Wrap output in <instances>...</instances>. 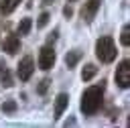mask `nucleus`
<instances>
[{"instance_id": "1", "label": "nucleus", "mask_w": 130, "mask_h": 128, "mask_svg": "<svg viewBox=\"0 0 130 128\" xmlns=\"http://www.w3.org/2000/svg\"><path fill=\"white\" fill-rule=\"evenodd\" d=\"M104 89H106V81L102 79V83L89 85V87L83 91L79 110H81L85 116H93V114L102 108V104H104Z\"/></svg>"}, {"instance_id": "20", "label": "nucleus", "mask_w": 130, "mask_h": 128, "mask_svg": "<svg viewBox=\"0 0 130 128\" xmlns=\"http://www.w3.org/2000/svg\"><path fill=\"white\" fill-rule=\"evenodd\" d=\"M73 124H75V120H73V118H69V120L65 122V126H73Z\"/></svg>"}, {"instance_id": "16", "label": "nucleus", "mask_w": 130, "mask_h": 128, "mask_svg": "<svg viewBox=\"0 0 130 128\" xmlns=\"http://www.w3.org/2000/svg\"><path fill=\"white\" fill-rule=\"evenodd\" d=\"M16 102L14 100H8V102H4L2 104V112H6V114H12V112H16Z\"/></svg>"}, {"instance_id": "12", "label": "nucleus", "mask_w": 130, "mask_h": 128, "mask_svg": "<svg viewBox=\"0 0 130 128\" xmlns=\"http://www.w3.org/2000/svg\"><path fill=\"white\" fill-rule=\"evenodd\" d=\"M20 2H22V0H2V2H0V10H2V14H10Z\"/></svg>"}, {"instance_id": "19", "label": "nucleus", "mask_w": 130, "mask_h": 128, "mask_svg": "<svg viewBox=\"0 0 130 128\" xmlns=\"http://www.w3.org/2000/svg\"><path fill=\"white\" fill-rule=\"evenodd\" d=\"M63 14H65L67 18H71V14H73V8H71V6H65V8H63Z\"/></svg>"}, {"instance_id": "21", "label": "nucleus", "mask_w": 130, "mask_h": 128, "mask_svg": "<svg viewBox=\"0 0 130 128\" xmlns=\"http://www.w3.org/2000/svg\"><path fill=\"white\" fill-rule=\"evenodd\" d=\"M43 4H53V0H43Z\"/></svg>"}, {"instance_id": "22", "label": "nucleus", "mask_w": 130, "mask_h": 128, "mask_svg": "<svg viewBox=\"0 0 130 128\" xmlns=\"http://www.w3.org/2000/svg\"><path fill=\"white\" fill-rule=\"evenodd\" d=\"M71 2H73V0H71Z\"/></svg>"}, {"instance_id": "15", "label": "nucleus", "mask_w": 130, "mask_h": 128, "mask_svg": "<svg viewBox=\"0 0 130 128\" xmlns=\"http://www.w3.org/2000/svg\"><path fill=\"white\" fill-rule=\"evenodd\" d=\"M49 83H51V79H49V77L41 79V81H39V85H37V93L45 95V93H47V89H49Z\"/></svg>"}, {"instance_id": "10", "label": "nucleus", "mask_w": 130, "mask_h": 128, "mask_svg": "<svg viewBox=\"0 0 130 128\" xmlns=\"http://www.w3.org/2000/svg\"><path fill=\"white\" fill-rule=\"evenodd\" d=\"M79 59H81V51H79V49H73V51H69V53L65 55V65H67L69 69H73Z\"/></svg>"}, {"instance_id": "4", "label": "nucleus", "mask_w": 130, "mask_h": 128, "mask_svg": "<svg viewBox=\"0 0 130 128\" xmlns=\"http://www.w3.org/2000/svg\"><path fill=\"white\" fill-rule=\"evenodd\" d=\"M53 65H55V49L51 45H45L39 51V67L43 71H49Z\"/></svg>"}, {"instance_id": "18", "label": "nucleus", "mask_w": 130, "mask_h": 128, "mask_svg": "<svg viewBox=\"0 0 130 128\" xmlns=\"http://www.w3.org/2000/svg\"><path fill=\"white\" fill-rule=\"evenodd\" d=\"M57 35H59V30H53V33L49 35V39H47V45H51V43H55V41H57Z\"/></svg>"}, {"instance_id": "6", "label": "nucleus", "mask_w": 130, "mask_h": 128, "mask_svg": "<svg viewBox=\"0 0 130 128\" xmlns=\"http://www.w3.org/2000/svg\"><path fill=\"white\" fill-rule=\"evenodd\" d=\"M100 4H102V0H87L83 4V8H81V18L85 22H91L95 12H98V8H100Z\"/></svg>"}, {"instance_id": "2", "label": "nucleus", "mask_w": 130, "mask_h": 128, "mask_svg": "<svg viewBox=\"0 0 130 128\" xmlns=\"http://www.w3.org/2000/svg\"><path fill=\"white\" fill-rule=\"evenodd\" d=\"M118 51H116V43L112 37H100L95 41V57L102 61V63H112L116 59Z\"/></svg>"}, {"instance_id": "7", "label": "nucleus", "mask_w": 130, "mask_h": 128, "mask_svg": "<svg viewBox=\"0 0 130 128\" xmlns=\"http://www.w3.org/2000/svg\"><path fill=\"white\" fill-rule=\"evenodd\" d=\"M4 51H6L8 55H16V53L20 51V39H18L16 35H8L6 41H4Z\"/></svg>"}, {"instance_id": "8", "label": "nucleus", "mask_w": 130, "mask_h": 128, "mask_svg": "<svg viewBox=\"0 0 130 128\" xmlns=\"http://www.w3.org/2000/svg\"><path fill=\"white\" fill-rule=\"evenodd\" d=\"M0 83H2V87H12V83H14L12 73H10V69L4 65V61H0Z\"/></svg>"}, {"instance_id": "5", "label": "nucleus", "mask_w": 130, "mask_h": 128, "mask_svg": "<svg viewBox=\"0 0 130 128\" xmlns=\"http://www.w3.org/2000/svg\"><path fill=\"white\" fill-rule=\"evenodd\" d=\"M32 71H35V61H32V57H28V55L22 57L20 63H18V69H16L20 81H28L30 75H32Z\"/></svg>"}, {"instance_id": "3", "label": "nucleus", "mask_w": 130, "mask_h": 128, "mask_svg": "<svg viewBox=\"0 0 130 128\" xmlns=\"http://www.w3.org/2000/svg\"><path fill=\"white\" fill-rule=\"evenodd\" d=\"M116 85L120 89H128L130 87V61L124 59L118 63V69H116Z\"/></svg>"}, {"instance_id": "13", "label": "nucleus", "mask_w": 130, "mask_h": 128, "mask_svg": "<svg viewBox=\"0 0 130 128\" xmlns=\"http://www.w3.org/2000/svg\"><path fill=\"white\" fill-rule=\"evenodd\" d=\"M30 26H32V20L30 18H22L20 22H18V35L22 37V35H28L30 33Z\"/></svg>"}, {"instance_id": "14", "label": "nucleus", "mask_w": 130, "mask_h": 128, "mask_svg": "<svg viewBox=\"0 0 130 128\" xmlns=\"http://www.w3.org/2000/svg\"><path fill=\"white\" fill-rule=\"evenodd\" d=\"M120 43H122L124 47H128V45H130V26H128V24L122 28V35H120Z\"/></svg>"}, {"instance_id": "11", "label": "nucleus", "mask_w": 130, "mask_h": 128, "mask_svg": "<svg viewBox=\"0 0 130 128\" xmlns=\"http://www.w3.org/2000/svg\"><path fill=\"white\" fill-rule=\"evenodd\" d=\"M95 73H98V67H95L93 63H87V65L81 69V79H83V81H89L91 77H95Z\"/></svg>"}, {"instance_id": "9", "label": "nucleus", "mask_w": 130, "mask_h": 128, "mask_svg": "<svg viewBox=\"0 0 130 128\" xmlns=\"http://www.w3.org/2000/svg\"><path fill=\"white\" fill-rule=\"evenodd\" d=\"M67 104H69V95H67V93H59V95H57V100H55V118L63 116V112H65Z\"/></svg>"}, {"instance_id": "17", "label": "nucleus", "mask_w": 130, "mask_h": 128, "mask_svg": "<svg viewBox=\"0 0 130 128\" xmlns=\"http://www.w3.org/2000/svg\"><path fill=\"white\" fill-rule=\"evenodd\" d=\"M49 18H51V14H49V12H43V14L39 16V20H37V26H39V28H43V26L49 22Z\"/></svg>"}]
</instances>
